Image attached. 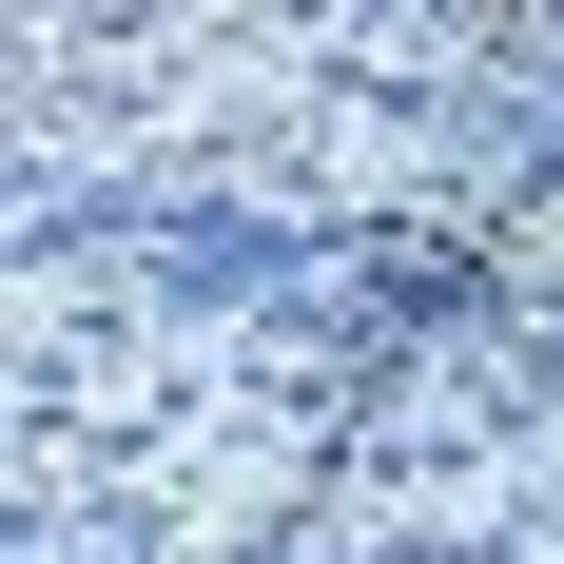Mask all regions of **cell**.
I'll list each match as a JSON object with an SVG mask.
<instances>
[{"label":"cell","mask_w":564,"mask_h":564,"mask_svg":"<svg viewBox=\"0 0 564 564\" xmlns=\"http://www.w3.org/2000/svg\"><path fill=\"white\" fill-rule=\"evenodd\" d=\"M273 273H312V234H292V215H234V195H195V215L156 234V292H175V312H234V292H273Z\"/></svg>","instance_id":"obj_1"}]
</instances>
